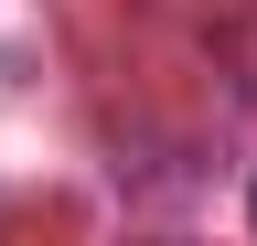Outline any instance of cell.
Segmentation results:
<instances>
[{"mask_svg":"<svg viewBox=\"0 0 257 246\" xmlns=\"http://www.w3.org/2000/svg\"><path fill=\"white\" fill-rule=\"evenodd\" d=\"M246 214H257V193H246Z\"/></svg>","mask_w":257,"mask_h":246,"instance_id":"6da1fadb","label":"cell"}]
</instances>
